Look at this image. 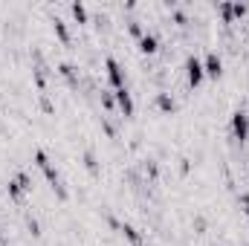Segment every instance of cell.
<instances>
[{"instance_id": "obj_1", "label": "cell", "mask_w": 249, "mask_h": 246, "mask_svg": "<svg viewBox=\"0 0 249 246\" xmlns=\"http://www.w3.org/2000/svg\"><path fill=\"white\" fill-rule=\"evenodd\" d=\"M35 165L44 171V177L50 180V185H53V191L58 194V200H67V188H64V180L61 174L53 168V162H50V157H47V151H35Z\"/></svg>"}, {"instance_id": "obj_2", "label": "cell", "mask_w": 249, "mask_h": 246, "mask_svg": "<svg viewBox=\"0 0 249 246\" xmlns=\"http://www.w3.org/2000/svg\"><path fill=\"white\" fill-rule=\"evenodd\" d=\"M186 78L191 87H200L203 84V78H206V70H203V61L197 58V55H188L186 58Z\"/></svg>"}, {"instance_id": "obj_3", "label": "cell", "mask_w": 249, "mask_h": 246, "mask_svg": "<svg viewBox=\"0 0 249 246\" xmlns=\"http://www.w3.org/2000/svg\"><path fill=\"white\" fill-rule=\"evenodd\" d=\"M105 70H107V78H110L113 90H122V87H124V70H122V64L116 61V58H105Z\"/></svg>"}, {"instance_id": "obj_4", "label": "cell", "mask_w": 249, "mask_h": 246, "mask_svg": "<svg viewBox=\"0 0 249 246\" xmlns=\"http://www.w3.org/2000/svg\"><path fill=\"white\" fill-rule=\"evenodd\" d=\"M232 133H235V139H241V142L249 139V116L244 110H235V113H232Z\"/></svg>"}, {"instance_id": "obj_5", "label": "cell", "mask_w": 249, "mask_h": 246, "mask_svg": "<svg viewBox=\"0 0 249 246\" xmlns=\"http://www.w3.org/2000/svg\"><path fill=\"white\" fill-rule=\"evenodd\" d=\"M203 70H206L209 78H220V75H223V58H220L217 53H209V55L203 58Z\"/></svg>"}, {"instance_id": "obj_6", "label": "cell", "mask_w": 249, "mask_h": 246, "mask_svg": "<svg viewBox=\"0 0 249 246\" xmlns=\"http://www.w3.org/2000/svg\"><path fill=\"white\" fill-rule=\"evenodd\" d=\"M113 99H116V107L122 110V116H124V119H130V116H133V99H130L127 87H122V90H113Z\"/></svg>"}, {"instance_id": "obj_7", "label": "cell", "mask_w": 249, "mask_h": 246, "mask_svg": "<svg viewBox=\"0 0 249 246\" xmlns=\"http://www.w3.org/2000/svg\"><path fill=\"white\" fill-rule=\"evenodd\" d=\"M139 53H142V55H157V53H160V38L151 35V32H145V35L139 38Z\"/></svg>"}, {"instance_id": "obj_8", "label": "cell", "mask_w": 249, "mask_h": 246, "mask_svg": "<svg viewBox=\"0 0 249 246\" xmlns=\"http://www.w3.org/2000/svg\"><path fill=\"white\" fill-rule=\"evenodd\" d=\"M58 75L67 78L70 87H78V75H75V67H72V64H58Z\"/></svg>"}, {"instance_id": "obj_9", "label": "cell", "mask_w": 249, "mask_h": 246, "mask_svg": "<svg viewBox=\"0 0 249 246\" xmlns=\"http://www.w3.org/2000/svg\"><path fill=\"white\" fill-rule=\"evenodd\" d=\"M157 107H160L162 113H174V110H177V102H174V96L160 93V96H157Z\"/></svg>"}, {"instance_id": "obj_10", "label": "cell", "mask_w": 249, "mask_h": 246, "mask_svg": "<svg viewBox=\"0 0 249 246\" xmlns=\"http://www.w3.org/2000/svg\"><path fill=\"white\" fill-rule=\"evenodd\" d=\"M119 232H124V238L130 241V246H145L142 235H139V232H136V229H133L130 223H122V229H119Z\"/></svg>"}, {"instance_id": "obj_11", "label": "cell", "mask_w": 249, "mask_h": 246, "mask_svg": "<svg viewBox=\"0 0 249 246\" xmlns=\"http://www.w3.org/2000/svg\"><path fill=\"white\" fill-rule=\"evenodd\" d=\"M23 194H26V191H23V185L18 183V177H15V180H9V197H12L15 203H20V200H23Z\"/></svg>"}, {"instance_id": "obj_12", "label": "cell", "mask_w": 249, "mask_h": 246, "mask_svg": "<svg viewBox=\"0 0 249 246\" xmlns=\"http://www.w3.org/2000/svg\"><path fill=\"white\" fill-rule=\"evenodd\" d=\"M70 12H72V18H75L78 23H87V20H90V15H87L84 3H72V6H70Z\"/></svg>"}, {"instance_id": "obj_13", "label": "cell", "mask_w": 249, "mask_h": 246, "mask_svg": "<svg viewBox=\"0 0 249 246\" xmlns=\"http://www.w3.org/2000/svg\"><path fill=\"white\" fill-rule=\"evenodd\" d=\"M53 26H55V35L61 38V44H70V29H67V23H64L61 18H55Z\"/></svg>"}, {"instance_id": "obj_14", "label": "cell", "mask_w": 249, "mask_h": 246, "mask_svg": "<svg viewBox=\"0 0 249 246\" xmlns=\"http://www.w3.org/2000/svg\"><path fill=\"white\" fill-rule=\"evenodd\" d=\"M84 168H87L93 177L99 174V162H96V154H93V151H84Z\"/></svg>"}, {"instance_id": "obj_15", "label": "cell", "mask_w": 249, "mask_h": 246, "mask_svg": "<svg viewBox=\"0 0 249 246\" xmlns=\"http://www.w3.org/2000/svg\"><path fill=\"white\" fill-rule=\"evenodd\" d=\"M217 12H220L223 23H235V18H232V3H220V6H217Z\"/></svg>"}, {"instance_id": "obj_16", "label": "cell", "mask_w": 249, "mask_h": 246, "mask_svg": "<svg viewBox=\"0 0 249 246\" xmlns=\"http://www.w3.org/2000/svg\"><path fill=\"white\" fill-rule=\"evenodd\" d=\"M99 99H102V107H105V110H113V107H116V99H113V93H110V90H102V96H99Z\"/></svg>"}, {"instance_id": "obj_17", "label": "cell", "mask_w": 249, "mask_h": 246, "mask_svg": "<svg viewBox=\"0 0 249 246\" xmlns=\"http://www.w3.org/2000/svg\"><path fill=\"white\" fill-rule=\"evenodd\" d=\"M247 12H249L247 3H232V18H235V20H241V18H244Z\"/></svg>"}, {"instance_id": "obj_18", "label": "cell", "mask_w": 249, "mask_h": 246, "mask_svg": "<svg viewBox=\"0 0 249 246\" xmlns=\"http://www.w3.org/2000/svg\"><path fill=\"white\" fill-rule=\"evenodd\" d=\"M127 32H130V35H133V38H136V41H139V38H142V35H145V29H142V26H139V20H130V23H127Z\"/></svg>"}, {"instance_id": "obj_19", "label": "cell", "mask_w": 249, "mask_h": 246, "mask_svg": "<svg viewBox=\"0 0 249 246\" xmlns=\"http://www.w3.org/2000/svg\"><path fill=\"white\" fill-rule=\"evenodd\" d=\"M26 229L32 232V238H41V226H38V220H32V217H29V220H26Z\"/></svg>"}, {"instance_id": "obj_20", "label": "cell", "mask_w": 249, "mask_h": 246, "mask_svg": "<svg viewBox=\"0 0 249 246\" xmlns=\"http://www.w3.org/2000/svg\"><path fill=\"white\" fill-rule=\"evenodd\" d=\"M174 20H177V23H180V26H186V23H188L186 12H180V9H177V12H174Z\"/></svg>"}, {"instance_id": "obj_21", "label": "cell", "mask_w": 249, "mask_h": 246, "mask_svg": "<svg viewBox=\"0 0 249 246\" xmlns=\"http://www.w3.org/2000/svg\"><path fill=\"white\" fill-rule=\"evenodd\" d=\"M241 206H244V214H249V194H241Z\"/></svg>"}, {"instance_id": "obj_22", "label": "cell", "mask_w": 249, "mask_h": 246, "mask_svg": "<svg viewBox=\"0 0 249 246\" xmlns=\"http://www.w3.org/2000/svg\"><path fill=\"white\" fill-rule=\"evenodd\" d=\"M41 107H44V110H47V113H53V105H50V99H47V96H44V99H41Z\"/></svg>"}, {"instance_id": "obj_23", "label": "cell", "mask_w": 249, "mask_h": 246, "mask_svg": "<svg viewBox=\"0 0 249 246\" xmlns=\"http://www.w3.org/2000/svg\"><path fill=\"white\" fill-rule=\"evenodd\" d=\"M0 246H3V241H0Z\"/></svg>"}]
</instances>
